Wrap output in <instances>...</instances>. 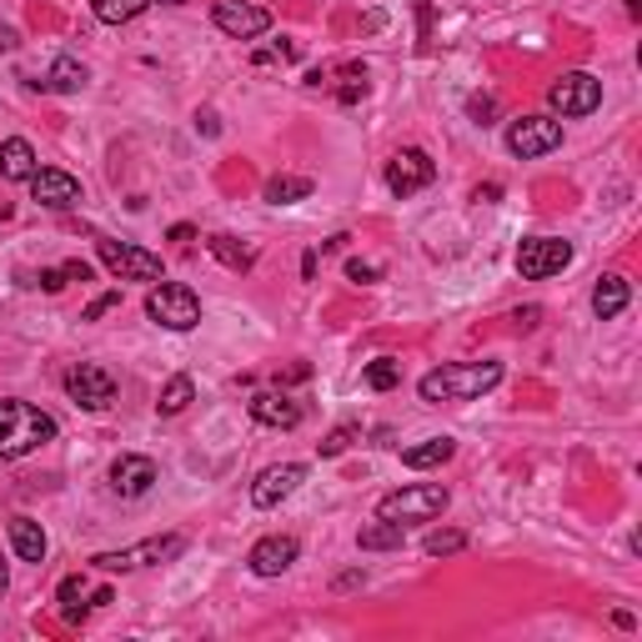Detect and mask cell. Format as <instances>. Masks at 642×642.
Returning a JSON list of instances; mask_svg holds the SVG:
<instances>
[{"label":"cell","instance_id":"1","mask_svg":"<svg viewBox=\"0 0 642 642\" xmlns=\"http://www.w3.org/2000/svg\"><path fill=\"white\" fill-rule=\"evenodd\" d=\"M497 381H502V361H446V367L427 371V377L417 381V392H422V402H432V407L477 402V397H487Z\"/></svg>","mask_w":642,"mask_h":642},{"label":"cell","instance_id":"2","mask_svg":"<svg viewBox=\"0 0 642 642\" xmlns=\"http://www.w3.org/2000/svg\"><path fill=\"white\" fill-rule=\"evenodd\" d=\"M45 442H55V417H45L31 402H0V457H31Z\"/></svg>","mask_w":642,"mask_h":642},{"label":"cell","instance_id":"3","mask_svg":"<svg viewBox=\"0 0 642 642\" xmlns=\"http://www.w3.org/2000/svg\"><path fill=\"white\" fill-rule=\"evenodd\" d=\"M446 487H436V482H417V487H402V492H387V497L377 502V517H387V523H432V517H442L446 512Z\"/></svg>","mask_w":642,"mask_h":642},{"label":"cell","instance_id":"4","mask_svg":"<svg viewBox=\"0 0 642 642\" xmlns=\"http://www.w3.org/2000/svg\"><path fill=\"white\" fill-rule=\"evenodd\" d=\"M146 316L161 322L166 331H191L201 322V296L186 282H161V286H151V296H146Z\"/></svg>","mask_w":642,"mask_h":642},{"label":"cell","instance_id":"5","mask_svg":"<svg viewBox=\"0 0 642 642\" xmlns=\"http://www.w3.org/2000/svg\"><path fill=\"white\" fill-rule=\"evenodd\" d=\"M96 251H101V266L116 282H161L166 276L161 256L146 246H131V241H96Z\"/></svg>","mask_w":642,"mask_h":642},{"label":"cell","instance_id":"6","mask_svg":"<svg viewBox=\"0 0 642 642\" xmlns=\"http://www.w3.org/2000/svg\"><path fill=\"white\" fill-rule=\"evenodd\" d=\"M181 552H186V537L171 533V537H146V543L126 547V552H96L91 567H101V572H136V567H151V562H171Z\"/></svg>","mask_w":642,"mask_h":642},{"label":"cell","instance_id":"7","mask_svg":"<svg viewBox=\"0 0 642 642\" xmlns=\"http://www.w3.org/2000/svg\"><path fill=\"white\" fill-rule=\"evenodd\" d=\"M547 101H552L557 116H592L602 106V81L588 76V71H567L547 86Z\"/></svg>","mask_w":642,"mask_h":642},{"label":"cell","instance_id":"8","mask_svg":"<svg viewBox=\"0 0 642 642\" xmlns=\"http://www.w3.org/2000/svg\"><path fill=\"white\" fill-rule=\"evenodd\" d=\"M557 146H562V120H552V116H523L507 126V151L523 156V161L557 151Z\"/></svg>","mask_w":642,"mask_h":642},{"label":"cell","instance_id":"9","mask_svg":"<svg viewBox=\"0 0 642 642\" xmlns=\"http://www.w3.org/2000/svg\"><path fill=\"white\" fill-rule=\"evenodd\" d=\"M572 266V246L557 236H533L523 241V251H517V272L527 276V282H543V276H557Z\"/></svg>","mask_w":642,"mask_h":642},{"label":"cell","instance_id":"10","mask_svg":"<svg viewBox=\"0 0 642 642\" xmlns=\"http://www.w3.org/2000/svg\"><path fill=\"white\" fill-rule=\"evenodd\" d=\"M66 397L76 407H86V412H101V407L116 402V377H110L106 367H91V361H81V367L66 371Z\"/></svg>","mask_w":642,"mask_h":642},{"label":"cell","instance_id":"11","mask_svg":"<svg viewBox=\"0 0 642 642\" xmlns=\"http://www.w3.org/2000/svg\"><path fill=\"white\" fill-rule=\"evenodd\" d=\"M211 21H217V31H227L231 41H256V35L272 31V11L246 6V0H217V6H211Z\"/></svg>","mask_w":642,"mask_h":642},{"label":"cell","instance_id":"12","mask_svg":"<svg viewBox=\"0 0 642 642\" xmlns=\"http://www.w3.org/2000/svg\"><path fill=\"white\" fill-rule=\"evenodd\" d=\"M432 176H436L432 156H427L422 146H402V151L387 161V191H392V197H412V191L432 186Z\"/></svg>","mask_w":642,"mask_h":642},{"label":"cell","instance_id":"13","mask_svg":"<svg viewBox=\"0 0 642 642\" xmlns=\"http://www.w3.org/2000/svg\"><path fill=\"white\" fill-rule=\"evenodd\" d=\"M31 197L41 201V207H51V211H71V207H81V181H76V176H66V171H51V166H35Z\"/></svg>","mask_w":642,"mask_h":642},{"label":"cell","instance_id":"14","mask_svg":"<svg viewBox=\"0 0 642 642\" xmlns=\"http://www.w3.org/2000/svg\"><path fill=\"white\" fill-rule=\"evenodd\" d=\"M302 482H306V467H302V462H282V467H266L262 477L251 482V502H256V507L266 512V507H276V502L292 497V492L302 487Z\"/></svg>","mask_w":642,"mask_h":642},{"label":"cell","instance_id":"15","mask_svg":"<svg viewBox=\"0 0 642 642\" xmlns=\"http://www.w3.org/2000/svg\"><path fill=\"white\" fill-rule=\"evenodd\" d=\"M251 422H262V427H276V432H292V427H302V402H292L286 392H256L246 402Z\"/></svg>","mask_w":642,"mask_h":642},{"label":"cell","instance_id":"16","mask_svg":"<svg viewBox=\"0 0 642 642\" xmlns=\"http://www.w3.org/2000/svg\"><path fill=\"white\" fill-rule=\"evenodd\" d=\"M110 487H116L120 497H146V492L156 487V462L141 457V452L116 457V462H110Z\"/></svg>","mask_w":642,"mask_h":642},{"label":"cell","instance_id":"17","mask_svg":"<svg viewBox=\"0 0 642 642\" xmlns=\"http://www.w3.org/2000/svg\"><path fill=\"white\" fill-rule=\"evenodd\" d=\"M296 552H302V543H296V537H282V533H276V537H262V543L251 547L246 562H251V572H256V577H282L286 567L296 562Z\"/></svg>","mask_w":642,"mask_h":642},{"label":"cell","instance_id":"18","mask_svg":"<svg viewBox=\"0 0 642 642\" xmlns=\"http://www.w3.org/2000/svg\"><path fill=\"white\" fill-rule=\"evenodd\" d=\"M0 176H6V181H31L35 176V146L25 141V136L0 141Z\"/></svg>","mask_w":642,"mask_h":642},{"label":"cell","instance_id":"19","mask_svg":"<svg viewBox=\"0 0 642 642\" xmlns=\"http://www.w3.org/2000/svg\"><path fill=\"white\" fill-rule=\"evenodd\" d=\"M11 547H15V557H21V562H35L41 567L45 562V533H41V523H31V517H15L11 523Z\"/></svg>","mask_w":642,"mask_h":642},{"label":"cell","instance_id":"20","mask_svg":"<svg viewBox=\"0 0 642 642\" xmlns=\"http://www.w3.org/2000/svg\"><path fill=\"white\" fill-rule=\"evenodd\" d=\"M628 302H632L628 276H602V282L592 286V312H598L602 322H612V316H618Z\"/></svg>","mask_w":642,"mask_h":642},{"label":"cell","instance_id":"21","mask_svg":"<svg viewBox=\"0 0 642 642\" xmlns=\"http://www.w3.org/2000/svg\"><path fill=\"white\" fill-rule=\"evenodd\" d=\"M452 452H457V442H452V436H427V442L407 446L402 462L422 472V467H442V462H452Z\"/></svg>","mask_w":642,"mask_h":642},{"label":"cell","instance_id":"22","mask_svg":"<svg viewBox=\"0 0 642 642\" xmlns=\"http://www.w3.org/2000/svg\"><path fill=\"white\" fill-rule=\"evenodd\" d=\"M91 81V71L81 66L76 55H55V66H51V76L41 81L45 91H61V96H71V91H81Z\"/></svg>","mask_w":642,"mask_h":642},{"label":"cell","instance_id":"23","mask_svg":"<svg viewBox=\"0 0 642 642\" xmlns=\"http://www.w3.org/2000/svg\"><path fill=\"white\" fill-rule=\"evenodd\" d=\"M357 547L361 552H392V547H402V523H371V527H361L357 533Z\"/></svg>","mask_w":642,"mask_h":642},{"label":"cell","instance_id":"24","mask_svg":"<svg viewBox=\"0 0 642 642\" xmlns=\"http://www.w3.org/2000/svg\"><path fill=\"white\" fill-rule=\"evenodd\" d=\"M312 197V176H272L266 181V201L272 207H292V201H306Z\"/></svg>","mask_w":642,"mask_h":642},{"label":"cell","instance_id":"25","mask_svg":"<svg viewBox=\"0 0 642 642\" xmlns=\"http://www.w3.org/2000/svg\"><path fill=\"white\" fill-rule=\"evenodd\" d=\"M207 246H211V256H217V262L231 266V272H251V266H256V251L241 246L236 236H211Z\"/></svg>","mask_w":642,"mask_h":642},{"label":"cell","instance_id":"26","mask_svg":"<svg viewBox=\"0 0 642 642\" xmlns=\"http://www.w3.org/2000/svg\"><path fill=\"white\" fill-rule=\"evenodd\" d=\"M146 6H151V0H91L96 21H106V25H131Z\"/></svg>","mask_w":642,"mask_h":642},{"label":"cell","instance_id":"27","mask_svg":"<svg viewBox=\"0 0 642 642\" xmlns=\"http://www.w3.org/2000/svg\"><path fill=\"white\" fill-rule=\"evenodd\" d=\"M191 397H197L191 377H171V381L161 387V402H156V412H161V417H176V412H186V407H191Z\"/></svg>","mask_w":642,"mask_h":642},{"label":"cell","instance_id":"28","mask_svg":"<svg viewBox=\"0 0 642 642\" xmlns=\"http://www.w3.org/2000/svg\"><path fill=\"white\" fill-rule=\"evenodd\" d=\"M55 598H61V612H66L71 622H81V618H86V602H81V598H86V582H81L76 572H71V577H61V588H55Z\"/></svg>","mask_w":642,"mask_h":642},{"label":"cell","instance_id":"29","mask_svg":"<svg viewBox=\"0 0 642 642\" xmlns=\"http://www.w3.org/2000/svg\"><path fill=\"white\" fill-rule=\"evenodd\" d=\"M397 381H402V361H397V357L367 361V387H371V392H392Z\"/></svg>","mask_w":642,"mask_h":642},{"label":"cell","instance_id":"30","mask_svg":"<svg viewBox=\"0 0 642 642\" xmlns=\"http://www.w3.org/2000/svg\"><path fill=\"white\" fill-rule=\"evenodd\" d=\"M341 91H337V101L341 106H357L361 96H367V66H357V61H351V66H341Z\"/></svg>","mask_w":642,"mask_h":642},{"label":"cell","instance_id":"31","mask_svg":"<svg viewBox=\"0 0 642 642\" xmlns=\"http://www.w3.org/2000/svg\"><path fill=\"white\" fill-rule=\"evenodd\" d=\"M357 436H361V427L347 422V427H337V432H327V442H316V452H322V457H341V452H347Z\"/></svg>","mask_w":642,"mask_h":642},{"label":"cell","instance_id":"32","mask_svg":"<svg viewBox=\"0 0 642 642\" xmlns=\"http://www.w3.org/2000/svg\"><path fill=\"white\" fill-rule=\"evenodd\" d=\"M427 557H452V552H462L467 547V537L462 533H427Z\"/></svg>","mask_w":642,"mask_h":642},{"label":"cell","instance_id":"33","mask_svg":"<svg viewBox=\"0 0 642 642\" xmlns=\"http://www.w3.org/2000/svg\"><path fill=\"white\" fill-rule=\"evenodd\" d=\"M296 55H302V51L286 41V45H272V51H256V55H251V66H292Z\"/></svg>","mask_w":642,"mask_h":642},{"label":"cell","instance_id":"34","mask_svg":"<svg viewBox=\"0 0 642 642\" xmlns=\"http://www.w3.org/2000/svg\"><path fill=\"white\" fill-rule=\"evenodd\" d=\"M377 266H371V262H357V256H351V262H347V282H361V286H371V282H377Z\"/></svg>","mask_w":642,"mask_h":642},{"label":"cell","instance_id":"35","mask_svg":"<svg viewBox=\"0 0 642 642\" xmlns=\"http://www.w3.org/2000/svg\"><path fill=\"white\" fill-rule=\"evenodd\" d=\"M116 306H120V292H106V296H96V302L86 306V322H101V316H106V312H116Z\"/></svg>","mask_w":642,"mask_h":642},{"label":"cell","instance_id":"36","mask_svg":"<svg viewBox=\"0 0 642 642\" xmlns=\"http://www.w3.org/2000/svg\"><path fill=\"white\" fill-rule=\"evenodd\" d=\"M35 286H45V292H61V286H66V272H61V266H51V272H41V276H35Z\"/></svg>","mask_w":642,"mask_h":642},{"label":"cell","instance_id":"37","mask_svg":"<svg viewBox=\"0 0 642 642\" xmlns=\"http://www.w3.org/2000/svg\"><path fill=\"white\" fill-rule=\"evenodd\" d=\"M467 110H472L477 120H482V116H497V101H492V96H472V106H467Z\"/></svg>","mask_w":642,"mask_h":642},{"label":"cell","instance_id":"38","mask_svg":"<svg viewBox=\"0 0 642 642\" xmlns=\"http://www.w3.org/2000/svg\"><path fill=\"white\" fill-rule=\"evenodd\" d=\"M61 272H66V282H91V266L86 262H66Z\"/></svg>","mask_w":642,"mask_h":642},{"label":"cell","instance_id":"39","mask_svg":"<svg viewBox=\"0 0 642 642\" xmlns=\"http://www.w3.org/2000/svg\"><path fill=\"white\" fill-rule=\"evenodd\" d=\"M537 316H543V312H537V306H527V312H517V316H512V322H517V327H523V331H533V327H537Z\"/></svg>","mask_w":642,"mask_h":642},{"label":"cell","instance_id":"40","mask_svg":"<svg viewBox=\"0 0 642 642\" xmlns=\"http://www.w3.org/2000/svg\"><path fill=\"white\" fill-rule=\"evenodd\" d=\"M502 197V186L497 181H487V186H477V201H497Z\"/></svg>","mask_w":642,"mask_h":642},{"label":"cell","instance_id":"41","mask_svg":"<svg viewBox=\"0 0 642 642\" xmlns=\"http://www.w3.org/2000/svg\"><path fill=\"white\" fill-rule=\"evenodd\" d=\"M316 262H322V256H316V251H306V262H302V276H306V282L316 276Z\"/></svg>","mask_w":642,"mask_h":642},{"label":"cell","instance_id":"42","mask_svg":"<svg viewBox=\"0 0 642 642\" xmlns=\"http://www.w3.org/2000/svg\"><path fill=\"white\" fill-rule=\"evenodd\" d=\"M191 236H197V227H186V221H181V227H171V241H191Z\"/></svg>","mask_w":642,"mask_h":642},{"label":"cell","instance_id":"43","mask_svg":"<svg viewBox=\"0 0 642 642\" xmlns=\"http://www.w3.org/2000/svg\"><path fill=\"white\" fill-rule=\"evenodd\" d=\"M15 45V31H0V51H11Z\"/></svg>","mask_w":642,"mask_h":642},{"label":"cell","instance_id":"44","mask_svg":"<svg viewBox=\"0 0 642 642\" xmlns=\"http://www.w3.org/2000/svg\"><path fill=\"white\" fill-rule=\"evenodd\" d=\"M6 582H11V577H6V562H0V598H6Z\"/></svg>","mask_w":642,"mask_h":642},{"label":"cell","instance_id":"45","mask_svg":"<svg viewBox=\"0 0 642 642\" xmlns=\"http://www.w3.org/2000/svg\"><path fill=\"white\" fill-rule=\"evenodd\" d=\"M166 6H186V0H166Z\"/></svg>","mask_w":642,"mask_h":642}]
</instances>
